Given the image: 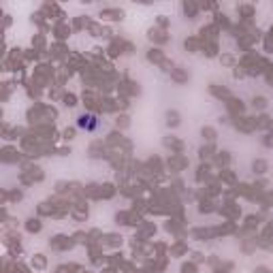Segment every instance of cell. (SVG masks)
<instances>
[{
	"mask_svg": "<svg viewBox=\"0 0 273 273\" xmlns=\"http://www.w3.org/2000/svg\"><path fill=\"white\" fill-rule=\"evenodd\" d=\"M77 128L85 132H94L100 128V117L96 113H81L77 117Z\"/></svg>",
	"mask_w": 273,
	"mask_h": 273,
	"instance_id": "cell-1",
	"label": "cell"
}]
</instances>
